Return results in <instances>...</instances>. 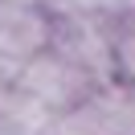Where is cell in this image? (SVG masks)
<instances>
[{
  "label": "cell",
  "mask_w": 135,
  "mask_h": 135,
  "mask_svg": "<svg viewBox=\"0 0 135 135\" xmlns=\"http://www.w3.org/2000/svg\"><path fill=\"white\" fill-rule=\"evenodd\" d=\"M110 41H115V25L102 17H78V21H53L49 49L78 66L94 86L115 82V66H110Z\"/></svg>",
  "instance_id": "6da1fadb"
},
{
  "label": "cell",
  "mask_w": 135,
  "mask_h": 135,
  "mask_svg": "<svg viewBox=\"0 0 135 135\" xmlns=\"http://www.w3.org/2000/svg\"><path fill=\"white\" fill-rule=\"evenodd\" d=\"M12 86H17L21 94H29V98L45 102V107L57 110V115L70 110L74 102H82L86 94H94V82L78 66H70L66 57H57L53 49H45V53H37V57L21 61Z\"/></svg>",
  "instance_id": "7a4b0ae2"
},
{
  "label": "cell",
  "mask_w": 135,
  "mask_h": 135,
  "mask_svg": "<svg viewBox=\"0 0 135 135\" xmlns=\"http://www.w3.org/2000/svg\"><path fill=\"white\" fill-rule=\"evenodd\" d=\"M49 33H53V21L41 8L0 0V53H8L12 61H29L49 49Z\"/></svg>",
  "instance_id": "3957f363"
},
{
  "label": "cell",
  "mask_w": 135,
  "mask_h": 135,
  "mask_svg": "<svg viewBox=\"0 0 135 135\" xmlns=\"http://www.w3.org/2000/svg\"><path fill=\"white\" fill-rule=\"evenodd\" d=\"M110 66H115V82L135 86V25H115Z\"/></svg>",
  "instance_id": "277c9868"
},
{
  "label": "cell",
  "mask_w": 135,
  "mask_h": 135,
  "mask_svg": "<svg viewBox=\"0 0 135 135\" xmlns=\"http://www.w3.org/2000/svg\"><path fill=\"white\" fill-rule=\"evenodd\" d=\"M41 12L49 21H78V17H98V0H41Z\"/></svg>",
  "instance_id": "5b68a950"
},
{
  "label": "cell",
  "mask_w": 135,
  "mask_h": 135,
  "mask_svg": "<svg viewBox=\"0 0 135 135\" xmlns=\"http://www.w3.org/2000/svg\"><path fill=\"white\" fill-rule=\"evenodd\" d=\"M17 70H21V61H12L8 53H0V90L17 82Z\"/></svg>",
  "instance_id": "8992f818"
},
{
  "label": "cell",
  "mask_w": 135,
  "mask_h": 135,
  "mask_svg": "<svg viewBox=\"0 0 135 135\" xmlns=\"http://www.w3.org/2000/svg\"><path fill=\"white\" fill-rule=\"evenodd\" d=\"M8 4H29V8H41V0H8Z\"/></svg>",
  "instance_id": "52a82bcc"
}]
</instances>
